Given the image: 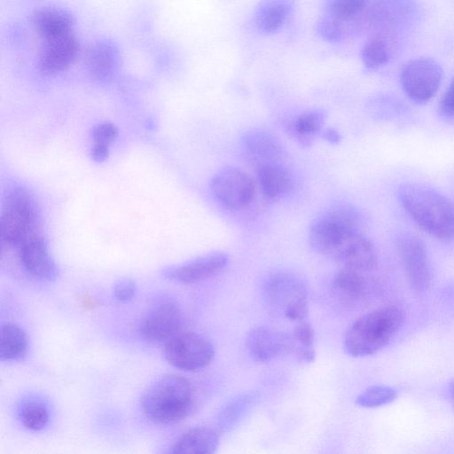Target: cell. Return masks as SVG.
I'll return each mask as SVG.
<instances>
[{"label": "cell", "instance_id": "obj_1", "mask_svg": "<svg viewBox=\"0 0 454 454\" xmlns=\"http://www.w3.org/2000/svg\"><path fill=\"white\" fill-rule=\"evenodd\" d=\"M365 220L353 205L338 202L317 215L309 242L314 251L341 264L368 273L377 264L374 245L364 232Z\"/></svg>", "mask_w": 454, "mask_h": 454}, {"label": "cell", "instance_id": "obj_2", "mask_svg": "<svg viewBox=\"0 0 454 454\" xmlns=\"http://www.w3.org/2000/svg\"><path fill=\"white\" fill-rule=\"evenodd\" d=\"M397 199L411 219L431 236L454 239V203L437 190L419 183L402 184Z\"/></svg>", "mask_w": 454, "mask_h": 454}, {"label": "cell", "instance_id": "obj_3", "mask_svg": "<svg viewBox=\"0 0 454 454\" xmlns=\"http://www.w3.org/2000/svg\"><path fill=\"white\" fill-rule=\"evenodd\" d=\"M404 318V311L397 304H387L361 315L344 333L345 352L354 357L377 353L395 339Z\"/></svg>", "mask_w": 454, "mask_h": 454}, {"label": "cell", "instance_id": "obj_4", "mask_svg": "<svg viewBox=\"0 0 454 454\" xmlns=\"http://www.w3.org/2000/svg\"><path fill=\"white\" fill-rule=\"evenodd\" d=\"M141 411L152 422L172 425L184 420L195 406L194 388L184 377L165 375L144 392Z\"/></svg>", "mask_w": 454, "mask_h": 454}, {"label": "cell", "instance_id": "obj_5", "mask_svg": "<svg viewBox=\"0 0 454 454\" xmlns=\"http://www.w3.org/2000/svg\"><path fill=\"white\" fill-rule=\"evenodd\" d=\"M0 231L2 243L16 249L43 235L38 205L25 188L14 186L4 195Z\"/></svg>", "mask_w": 454, "mask_h": 454}, {"label": "cell", "instance_id": "obj_6", "mask_svg": "<svg viewBox=\"0 0 454 454\" xmlns=\"http://www.w3.org/2000/svg\"><path fill=\"white\" fill-rule=\"evenodd\" d=\"M308 292L295 274L278 270L269 275L262 286L267 307L291 321L301 322L309 315Z\"/></svg>", "mask_w": 454, "mask_h": 454}, {"label": "cell", "instance_id": "obj_7", "mask_svg": "<svg viewBox=\"0 0 454 454\" xmlns=\"http://www.w3.org/2000/svg\"><path fill=\"white\" fill-rule=\"evenodd\" d=\"M164 356L174 367L195 372L207 367L215 357V348L205 336L180 332L164 345Z\"/></svg>", "mask_w": 454, "mask_h": 454}, {"label": "cell", "instance_id": "obj_8", "mask_svg": "<svg viewBox=\"0 0 454 454\" xmlns=\"http://www.w3.org/2000/svg\"><path fill=\"white\" fill-rule=\"evenodd\" d=\"M440 64L427 57L409 60L400 72V82L406 95L417 104L429 101L442 80Z\"/></svg>", "mask_w": 454, "mask_h": 454}, {"label": "cell", "instance_id": "obj_9", "mask_svg": "<svg viewBox=\"0 0 454 454\" xmlns=\"http://www.w3.org/2000/svg\"><path fill=\"white\" fill-rule=\"evenodd\" d=\"M181 325L182 313L177 302L169 297H160L148 309L137 331L146 342L165 344L180 333Z\"/></svg>", "mask_w": 454, "mask_h": 454}, {"label": "cell", "instance_id": "obj_10", "mask_svg": "<svg viewBox=\"0 0 454 454\" xmlns=\"http://www.w3.org/2000/svg\"><path fill=\"white\" fill-rule=\"evenodd\" d=\"M395 247L411 287L417 293H424L432 280L426 244L416 234L404 231L395 238Z\"/></svg>", "mask_w": 454, "mask_h": 454}, {"label": "cell", "instance_id": "obj_11", "mask_svg": "<svg viewBox=\"0 0 454 454\" xmlns=\"http://www.w3.org/2000/svg\"><path fill=\"white\" fill-rule=\"evenodd\" d=\"M210 191L219 205L230 210H239L253 200L254 184L241 169L225 167L212 177Z\"/></svg>", "mask_w": 454, "mask_h": 454}, {"label": "cell", "instance_id": "obj_12", "mask_svg": "<svg viewBox=\"0 0 454 454\" xmlns=\"http://www.w3.org/2000/svg\"><path fill=\"white\" fill-rule=\"evenodd\" d=\"M229 262L224 252L215 251L198 256L181 264L167 267L162 275L168 280L179 284H194L208 279L222 271Z\"/></svg>", "mask_w": 454, "mask_h": 454}, {"label": "cell", "instance_id": "obj_13", "mask_svg": "<svg viewBox=\"0 0 454 454\" xmlns=\"http://www.w3.org/2000/svg\"><path fill=\"white\" fill-rule=\"evenodd\" d=\"M246 347L251 357L260 363L290 354L294 348L292 335L270 326H258L247 334Z\"/></svg>", "mask_w": 454, "mask_h": 454}, {"label": "cell", "instance_id": "obj_14", "mask_svg": "<svg viewBox=\"0 0 454 454\" xmlns=\"http://www.w3.org/2000/svg\"><path fill=\"white\" fill-rule=\"evenodd\" d=\"M17 250L22 267L31 277L41 281L55 278L57 264L48 251L43 235L27 241Z\"/></svg>", "mask_w": 454, "mask_h": 454}, {"label": "cell", "instance_id": "obj_15", "mask_svg": "<svg viewBox=\"0 0 454 454\" xmlns=\"http://www.w3.org/2000/svg\"><path fill=\"white\" fill-rule=\"evenodd\" d=\"M79 42L73 34L43 42L38 53V66L45 74H56L67 68L77 58Z\"/></svg>", "mask_w": 454, "mask_h": 454}, {"label": "cell", "instance_id": "obj_16", "mask_svg": "<svg viewBox=\"0 0 454 454\" xmlns=\"http://www.w3.org/2000/svg\"><path fill=\"white\" fill-rule=\"evenodd\" d=\"M365 272L341 267L333 276L331 289L339 300L348 306L367 301L371 286Z\"/></svg>", "mask_w": 454, "mask_h": 454}, {"label": "cell", "instance_id": "obj_17", "mask_svg": "<svg viewBox=\"0 0 454 454\" xmlns=\"http://www.w3.org/2000/svg\"><path fill=\"white\" fill-rule=\"evenodd\" d=\"M32 23L43 42L59 39L73 34V17L59 7H42L32 16Z\"/></svg>", "mask_w": 454, "mask_h": 454}, {"label": "cell", "instance_id": "obj_18", "mask_svg": "<svg viewBox=\"0 0 454 454\" xmlns=\"http://www.w3.org/2000/svg\"><path fill=\"white\" fill-rule=\"evenodd\" d=\"M219 444L218 432L207 426H198L182 434L165 454H215Z\"/></svg>", "mask_w": 454, "mask_h": 454}, {"label": "cell", "instance_id": "obj_19", "mask_svg": "<svg viewBox=\"0 0 454 454\" xmlns=\"http://www.w3.org/2000/svg\"><path fill=\"white\" fill-rule=\"evenodd\" d=\"M242 145L257 167L271 162H278L282 155V145L277 137L262 129H250L242 137Z\"/></svg>", "mask_w": 454, "mask_h": 454}, {"label": "cell", "instance_id": "obj_20", "mask_svg": "<svg viewBox=\"0 0 454 454\" xmlns=\"http://www.w3.org/2000/svg\"><path fill=\"white\" fill-rule=\"evenodd\" d=\"M257 179L262 194L269 200H278L286 196L294 184L291 171L278 162L258 166Z\"/></svg>", "mask_w": 454, "mask_h": 454}, {"label": "cell", "instance_id": "obj_21", "mask_svg": "<svg viewBox=\"0 0 454 454\" xmlns=\"http://www.w3.org/2000/svg\"><path fill=\"white\" fill-rule=\"evenodd\" d=\"M118 60L116 45L107 40H99L90 44L85 55L87 70L98 80L110 77L117 68Z\"/></svg>", "mask_w": 454, "mask_h": 454}, {"label": "cell", "instance_id": "obj_22", "mask_svg": "<svg viewBox=\"0 0 454 454\" xmlns=\"http://www.w3.org/2000/svg\"><path fill=\"white\" fill-rule=\"evenodd\" d=\"M293 10L290 1H266L258 6L254 22L257 28L263 33H272L280 28Z\"/></svg>", "mask_w": 454, "mask_h": 454}, {"label": "cell", "instance_id": "obj_23", "mask_svg": "<svg viewBox=\"0 0 454 454\" xmlns=\"http://www.w3.org/2000/svg\"><path fill=\"white\" fill-rule=\"evenodd\" d=\"M27 337L17 325L6 323L0 330V359L5 362L20 361L27 352Z\"/></svg>", "mask_w": 454, "mask_h": 454}, {"label": "cell", "instance_id": "obj_24", "mask_svg": "<svg viewBox=\"0 0 454 454\" xmlns=\"http://www.w3.org/2000/svg\"><path fill=\"white\" fill-rule=\"evenodd\" d=\"M326 115V111L322 108L301 113L291 125L293 135L302 145H309L323 128Z\"/></svg>", "mask_w": 454, "mask_h": 454}, {"label": "cell", "instance_id": "obj_25", "mask_svg": "<svg viewBox=\"0 0 454 454\" xmlns=\"http://www.w3.org/2000/svg\"><path fill=\"white\" fill-rule=\"evenodd\" d=\"M392 52L390 39L386 35L376 34L364 43L361 58L367 68L376 69L390 60Z\"/></svg>", "mask_w": 454, "mask_h": 454}, {"label": "cell", "instance_id": "obj_26", "mask_svg": "<svg viewBox=\"0 0 454 454\" xmlns=\"http://www.w3.org/2000/svg\"><path fill=\"white\" fill-rule=\"evenodd\" d=\"M256 398L255 394L247 393L239 395L227 403L217 417L219 429L228 431L235 427L248 412Z\"/></svg>", "mask_w": 454, "mask_h": 454}, {"label": "cell", "instance_id": "obj_27", "mask_svg": "<svg viewBox=\"0 0 454 454\" xmlns=\"http://www.w3.org/2000/svg\"><path fill=\"white\" fill-rule=\"evenodd\" d=\"M18 419L27 429L40 431L49 421V412L46 404L39 399L25 400L18 410Z\"/></svg>", "mask_w": 454, "mask_h": 454}, {"label": "cell", "instance_id": "obj_28", "mask_svg": "<svg viewBox=\"0 0 454 454\" xmlns=\"http://www.w3.org/2000/svg\"><path fill=\"white\" fill-rule=\"evenodd\" d=\"M315 333L310 324L299 322L294 328L292 337L294 348L292 353L297 360L303 363H311L315 359L314 349Z\"/></svg>", "mask_w": 454, "mask_h": 454}, {"label": "cell", "instance_id": "obj_29", "mask_svg": "<svg viewBox=\"0 0 454 454\" xmlns=\"http://www.w3.org/2000/svg\"><path fill=\"white\" fill-rule=\"evenodd\" d=\"M396 397L395 390L388 386L376 385L368 387L356 400L357 405L376 408L392 403Z\"/></svg>", "mask_w": 454, "mask_h": 454}, {"label": "cell", "instance_id": "obj_30", "mask_svg": "<svg viewBox=\"0 0 454 454\" xmlns=\"http://www.w3.org/2000/svg\"><path fill=\"white\" fill-rule=\"evenodd\" d=\"M118 136V129L112 122H100L96 124L91 130V137L95 143L108 145Z\"/></svg>", "mask_w": 454, "mask_h": 454}, {"label": "cell", "instance_id": "obj_31", "mask_svg": "<svg viewBox=\"0 0 454 454\" xmlns=\"http://www.w3.org/2000/svg\"><path fill=\"white\" fill-rule=\"evenodd\" d=\"M137 292V285L131 279H121L114 286V294L117 301L127 302L133 299Z\"/></svg>", "mask_w": 454, "mask_h": 454}, {"label": "cell", "instance_id": "obj_32", "mask_svg": "<svg viewBox=\"0 0 454 454\" xmlns=\"http://www.w3.org/2000/svg\"><path fill=\"white\" fill-rule=\"evenodd\" d=\"M438 108L441 115L446 118H454V79L442 95Z\"/></svg>", "mask_w": 454, "mask_h": 454}, {"label": "cell", "instance_id": "obj_33", "mask_svg": "<svg viewBox=\"0 0 454 454\" xmlns=\"http://www.w3.org/2000/svg\"><path fill=\"white\" fill-rule=\"evenodd\" d=\"M109 153L108 145L100 143H94L90 149V155L96 161H103Z\"/></svg>", "mask_w": 454, "mask_h": 454}, {"label": "cell", "instance_id": "obj_34", "mask_svg": "<svg viewBox=\"0 0 454 454\" xmlns=\"http://www.w3.org/2000/svg\"><path fill=\"white\" fill-rule=\"evenodd\" d=\"M323 137L332 144H338L341 140L340 133L333 128H328L323 131Z\"/></svg>", "mask_w": 454, "mask_h": 454}, {"label": "cell", "instance_id": "obj_35", "mask_svg": "<svg viewBox=\"0 0 454 454\" xmlns=\"http://www.w3.org/2000/svg\"><path fill=\"white\" fill-rule=\"evenodd\" d=\"M449 389H450V399H451V401H452V403L454 404V379L450 383Z\"/></svg>", "mask_w": 454, "mask_h": 454}]
</instances>
